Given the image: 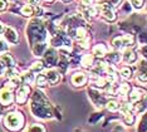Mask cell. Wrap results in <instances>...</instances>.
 I'll list each match as a JSON object with an SVG mask.
<instances>
[{"mask_svg": "<svg viewBox=\"0 0 147 132\" xmlns=\"http://www.w3.org/2000/svg\"><path fill=\"white\" fill-rule=\"evenodd\" d=\"M30 93V112L33 116L39 120H52L54 117L61 120V113H58L42 88H36Z\"/></svg>", "mask_w": 147, "mask_h": 132, "instance_id": "obj_1", "label": "cell"}, {"mask_svg": "<svg viewBox=\"0 0 147 132\" xmlns=\"http://www.w3.org/2000/svg\"><path fill=\"white\" fill-rule=\"evenodd\" d=\"M138 131H142V132L147 131V127H146V114L145 113H143L142 117H141V125L138 123Z\"/></svg>", "mask_w": 147, "mask_h": 132, "instance_id": "obj_31", "label": "cell"}, {"mask_svg": "<svg viewBox=\"0 0 147 132\" xmlns=\"http://www.w3.org/2000/svg\"><path fill=\"white\" fill-rule=\"evenodd\" d=\"M102 117H103V113H93L92 116H91V118L88 120V122L91 123V125H96Z\"/></svg>", "mask_w": 147, "mask_h": 132, "instance_id": "obj_30", "label": "cell"}, {"mask_svg": "<svg viewBox=\"0 0 147 132\" xmlns=\"http://www.w3.org/2000/svg\"><path fill=\"white\" fill-rule=\"evenodd\" d=\"M135 120H136V117H135V113L133 112L123 113V116H122V121L126 126H132V125L135 123Z\"/></svg>", "mask_w": 147, "mask_h": 132, "instance_id": "obj_23", "label": "cell"}, {"mask_svg": "<svg viewBox=\"0 0 147 132\" xmlns=\"http://www.w3.org/2000/svg\"><path fill=\"white\" fill-rule=\"evenodd\" d=\"M5 67H4V64H3L1 62H0V76H4V73H5Z\"/></svg>", "mask_w": 147, "mask_h": 132, "instance_id": "obj_37", "label": "cell"}, {"mask_svg": "<svg viewBox=\"0 0 147 132\" xmlns=\"http://www.w3.org/2000/svg\"><path fill=\"white\" fill-rule=\"evenodd\" d=\"M13 101H14L13 91L6 87H3L1 89H0V103H1L3 106H9V104L13 103Z\"/></svg>", "mask_w": 147, "mask_h": 132, "instance_id": "obj_13", "label": "cell"}, {"mask_svg": "<svg viewBox=\"0 0 147 132\" xmlns=\"http://www.w3.org/2000/svg\"><path fill=\"white\" fill-rule=\"evenodd\" d=\"M129 91H131V84H129V83L123 82L121 84H118V96L121 94L122 97H125V96L128 94Z\"/></svg>", "mask_w": 147, "mask_h": 132, "instance_id": "obj_26", "label": "cell"}, {"mask_svg": "<svg viewBox=\"0 0 147 132\" xmlns=\"http://www.w3.org/2000/svg\"><path fill=\"white\" fill-rule=\"evenodd\" d=\"M54 0H42V3H45V4H52Z\"/></svg>", "mask_w": 147, "mask_h": 132, "instance_id": "obj_40", "label": "cell"}, {"mask_svg": "<svg viewBox=\"0 0 147 132\" xmlns=\"http://www.w3.org/2000/svg\"><path fill=\"white\" fill-rule=\"evenodd\" d=\"M105 1L107 3V4H109L111 6H113V8H118L119 5H122V0H105Z\"/></svg>", "mask_w": 147, "mask_h": 132, "instance_id": "obj_34", "label": "cell"}, {"mask_svg": "<svg viewBox=\"0 0 147 132\" xmlns=\"http://www.w3.org/2000/svg\"><path fill=\"white\" fill-rule=\"evenodd\" d=\"M131 9H132V6H131L129 3H125V5L122 6V10H125L127 14H129V13H131Z\"/></svg>", "mask_w": 147, "mask_h": 132, "instance_id": "obj_35", "label": "cell"}, {"mask_svg": "<svg viewBox=\"0 0 147 132\" xmlns=\"http://www.w3.org/2000/svg\"><path fill=\"white\" fill-rule=\"evenodd\" d=\"M88 97L91 100V102L97 108H103L106 106V102L108 101L106 97V93H102L99 91V88H97L94 86H91L88 88Z\"/></svg>", "mask_w": 147, "mask_h": 132, "instance_id": "obj_5", "label": "cell"}, {"mask_svg": "<svg viewBox=\"0 0 147 132\" xmlns=\"http://www.w3.org/2000/svg\"><path fill=\"white\" fill-rule=\"evenodd\" d=\"M34 83H35V86L38 87V88H44V87H47V86H48V81H47L45 74H43L40 72L34 78Z\"/></svg>", "mask_w": 147, "mask_h": 132, "instance_id": "obj_21", "label": "cell"}, {"mask_svg": "<svg viewBox=\"0 0 147 132\" xmlns=\"http://www.w3.org/2000/svg\"><path fill=\"white\" fill-rule=\"evenodd\" d=\"M48 81V86H57L61 82V73L55 68H48V70L44 73Z\"/></svg>", "mask_w": 147, "mask_h": 132, "instance_id": "obj_12", "label": "cell"}, {"mask_svg": "<svg viewBox=\"0 0 147 132\" xmlns=\"http://www.w3.org/2000/svg\"><path fill=\"white\" fill-rule=\"evenodd\" d=\"M3 35H4L5 40L8 42L9 44H13V45H15V44L19 43V33L16 32L15 28H13V26H5L4 30H3Z\"/></svg>", "mask_w": 147, "mask_h": 132, "instance_id": "obj_10", "label": "cell"}, {"mask_svg": "<svg viewBox=\"0 0 147 132\" xmlns=\"http://www.w3.org/2000/svg\"><path fill=\"white\" fill-rule=\"evenodd\" d=\"M121 60L126 64H133L138 60V54H137L132 48H126L121 53Z\"/></svg>", "mask_w": 147, "mask_h": 132, "instance_id": "obj_11", "label": "cell"}, {"mask_svg": "<svg viewBox=\"0 0 147 132\" xmlns=\"http://www.w3.org/2000/svg\"><path fill=\"white\" fill-rule=\"evenodd\" d=\"M26 131H30V132H44L45 131V127L43 126V125L40 123H33L32 126H29L28 128H26Z\"/></svg>", "mask_w": 147, "mask_h": 132, "instance_id": "obj_28", "label": "cell"}, {"mask_svg": "<svg viewBox=\"0 0 147 132\" xmlns=\"http://www.w3.org/2000/svg\"><path fill=\"white\" fill-rule=\"evenodd\" d=\"M146 110V98L143 96L140 101L132 103V112L133 113H143Z\"/></svg>", "mask_w": 147, "mask_h": 132, "instance_id": "obj_19", "label": "cell"}, {"mask_svg": "<svg viewBox=\"0 0 147 132\" xmlns=\"http://www.w3.org/2000/svg\"><path fill=\"white\" fill-rule=\"evenodd\" d=\"M127 96H128V102L129 103H135L145 96V92H143V91H140V89H131Z\"/></svg>", "mask_w": 147, "mask_h": 132, "instance_id": "obj_20", "label": "cell"}, {"mask_svg": "<svg viewBox=\"0 0 147 132\" xmlns=\"http://www.w3.org/2000/svg\"><path fill=\"white\" fill-rule=\"evenodd\" d=\"M8 50H9V45L6 44V42L4 39L0 38V54L4 53V52H8Z\"/></svg>", "mask_w": 147, "mask_h": 132, "instance_id": "obj_33", "label": "cell"}, {"mask_svg": "<svg viewBox=\"0 0 147 132\" xmlns=\"http://www.w3.org/2000/svg\"><path fill=\"white\" fill-rule=\"evenodd\" d=\"M96 1H98V3H99V1H105V0H96Z\"/></svg>", "mask_w": 147, "mask_h": 132, "instance_id": "obj_43", "label": "cell"}, {"mask_svg": "<svg viewBox=\"0 0 147 132\" xmlns=\"http://www.w3.org/2000/svg\"><path fill=\"white\" fill-rule=\"evenodd\" d=\"M83 4H94L96 0H81Z\"/></svg>", "mask_w": 147, "mask_h": 132, "instance_id": "obj_38", "label": "cell"}, {"mask_svg": "<svg viewBox=\"0 0 147 132\" xmlns=\"http://www.w3.org/2000/svg\"><path fill=\"white\" fill-rule=\"evenodd\" d=\"M105 59L107 63L109 64H118L121 62V52L119 50H113V52H107L105 56Z\"/></svg>", "mask_w": 147, "mask_h": 132, "instance_id": "obj_17", "label": "cell"}, {"mask_svg": "<svg viewBox=\"0 0 147 132\" xmlns=\"http://www.w3.org/2000/svg\"><path fill=\"white\" fill-rule=\"evenodd\" d=\"M62 3H71V1H73V0H61Z\"/></svg>", "mask_w": 147, "mask_h": 132, "instance_id": "obj_41", "label": "cell"}, {"mask_svg": "<svg viewBox=\"0 0 147 132\" xmlns=\"http://www.w3.org/2000/svg\"><path fill=\"white\" fill-rule=\"evenodd\" d=\"M5 28V25L3 24V22H0V34H3V30H4Z\"/></svg>", "mask_w": 147, "mask_h": 132, "instance_id": "obj_39", "label": "cell"}, {"mask_svg": "<svg viewBox=\"0 0 147 132\" xmlns=\"http://www.w3.org/2000/svg\"><path fill=\"white\" fill-rule=\"evenodd\" d=\"M8 1H18V0H8Z\"/></svg>", "mask_w": 147, "mask_h": 132, "instance_id": "obj_42", "label": "cell"}, {"mask_svg": "<svg viewBox=\"0 0 147 132\" xmlns=\"http://www.w3.org/2000/svg\"><path fill=\"white\" fill-rule=\"evenodd\" d=\"M133 45H135V37L133 34H128V33L125 35L116 37L112 40V48L115 50H119V52H122L126 48H132Z\"/></svg>", "mask_w": 147, "mask_h": 132, "instance_id": "obj_4", "label": "cell"}, {"mask_svg": "<svg viewBox=\"0 0 147 132\" xmlns=\"http://www.w3.org/2000/svg\"><path fill=\"white\" fill-rule=\"evenodd\" d=\"M43 62L48 68H54L57 66V60H58V57H59V52L57 50V48L54 47H51V48H47L44 54H43Z\"/></svg>", "mask_w": 147, "mask_h": 132, "instance_id": "obj_8", "label": "cell"}, {"mask_svg": "<svg viewBox=\"0 0 147 132\" xmlns=\"http://www.w3.org/2000/svg\"><path fill=\"white\" fill-rule=\"evenodd\" d=\"M47 48H48V42H36L33 45H30L32 53L35 57H42Z\"/></svg>", "mask_w": 147, "mask_h": 132, "instance_id": "obj_15", "label": "cell"}, {"mask_svg": "<svg viewBox=\"0 0 147 132\" xmlns=\"http://www.w3.org/2000/svg\"><path fill=\"white\" fill-rule=\"evenodd\" d=\"M0 62L4 64L5 68H14V67H16V62H15L14 57L9 53V50L8 52H4V54L0 56Z\"/></svg>", "mask_w": 147, "mask_h": 132, "instance_id": "obj_16", "label": "cell"}, {"mask_svg": "<svg viewBox=\"0 0 147 132\" xmlns=\"http://www.w3.org/2000/svg\"><path fill=\"white\" fill-rule=\"evenodd\" d=\"M28 4H30L33 6H38L42 4V0H28Z\"/></svg>", "mask_w": 147, "mask_h": 132, "instance_id": "obj_36", "label": "cell"}, {"mask_svg": "<svg viewBox=\"0 0 147 132\" xmlns=\"http://www.w3.org/2000/svg\"><path fill=\"white\" fill-rule=\"evenodd\" d=\"M25 123V117L22 112H16V111H13V112H8L4 117V125L6 128L11 131H19L24 127Z\"/></svg>", "mask_w": 147, "mask_h": 132, "instance_id": "obj_3", "label": "cell"}, {"mask_svg": "<svg viewBox=\"0 0 147 132\" xmlns=\"http://www.w3.org/2000/svg\"><path fill=\"white\" fill-rule=\"evenodd\" d=\"M119 106H121V103H119L118 101H116V100H108L106 102L107 110L111 111V112H117V111L119 110Z\"/></svg>", "mask_w": 147, "mask_h": 132, "instance_id": "obj_24", "label": "cell"}, {"mask_svg": "<svg viewBox=\"0 0 147 132\" xmlns=\"http://www.w3.org/2000/svg\"><path fill=\"white\" fill-rule=\"evenodd\" d=\"M93 63H94V57H93L92 53L83 54L81 58H79V64H81V67H83V68H86V69L91 68L93 66Z\"/></svg>", "mask_w": 147, "mask_h": 132, "instance_id": "obj_18", "label": "cell"}, {"mask_svg": "<svg viewBox=\"0 0 147 132\" xmlns=\"http://www.w3.org/2000/svg\"><path fill=\"white\" fill-rule=\"evenodd\" d=\"M98 8H99V14L101 18L107 23H115L117 20V14L115 12V8L111 6L109 4H107L106 1H99L98 3Z\"/></svg>", "mask_w": 147, "mask_h": 132, "instance_id": "obj_6", "label": "cell"}, {"mask_svg": "<svg viewBox=\"0 0 147 132\" xmlns=\"http://www.w3.org/2000/svg\"><path fill=\"white\" fill-rule=\"evenodd\" d=\"M44 68H45V64L43 60H35V62L30 66V70L33 73H40L44 70Z\"/></svg>", "mask_w": 147, "mask_h": 132, "instance_id": "obj_22", "label": "cell"}, {"mask_svg": "<svg viewBox=\"0 0 147 132\" xmlns=\"http://www.w3.org/2000/svg\"><path fill=\"white\" fill-rule=\"evenodd\" d=\"M129 4L135 10H141L145 6V0H131Z\"/></svg>", "mask_w": 147, "mask_h": 132, "instance_id": "obj_29", "label": "cell"}, {"mask_svg": "<svg viewBox=\"0 0 147 132\" xmlns=\"http://www.w3.org/2000/svg\"><path fill=\"white\" fill-rule=\"evenodd\" d=\"M30 92H32L30 84L22 83L20 86L16 88V92H15V103L19 104V106H24V104L26 103V101L29 100V97H30Z\"/></svg>", "mask_w": 147, "mask_h": 132, "instance_id": "obj_7", "label": "cell"}, {"mask_svg": "<svg viewBox=\"0 0 147 132\" xmlns=\"http://www.w3.org/2000/svg\"><path fill=\"white\" fill-rule=\"evenodd\" d=\"M9 9V1L8 0H0V13H4Z\"/></svg>", "mask_w": 147, "mask_h": 132, "instance_id": "obj_32", "label": "cell"}, {"mask_svg": "<svg viewBox=\"0 0 147 132\" xmlns=\"http://www.w3.org/2000/svg\"><path fill=\"white\" fill-rule=\"evenodd\" d=\"M87 82H88V76L87 73L82 72V70H77L71 76V83L73 87L81 88L83 86H86Z\"/></svg>", "mask_w": 147, "mask_h": 132, "instance_id": "obj_9", "label": "cell"}, {"mask_svg": "<svg viewBox=\"0 0 147 132\" xmlns=\"http://www.w3.org/2000/svg\"><path fill=\"white\" fill-rule=\"evenodd\" d=\"M25 33L29 45H33L36 42H47L48 40V30L45 28L44 22L40 18H36V16L28 23Z\"/></svg>", "mask_w": 147, "mask_h": 132, "instance_id": "obj_2", "label": "cell"}, {"mask_svg": "<svg viewBox=\"0 0 147 132\" xmlns=\"http://www.w3.org/2000/svg\"><path fill=\"white\" fill-rule=\"evenodd\" d=\"M22 76V81H23V83H26V84H32V83H34V74H33L32 70H29V72H25V73H23L20 74Z\"/></svg>", "mask_w": 147, "mask_h": 132, "instance_id": "obj_27", "label": "cell"}, {"mask_svg": "<svg viewBox=\"0 0 147 132\" xmlns=\"http://www.w3.org/2000/svg\"><path fill=\"white\" fill-rule=\"evenodd\" d=\"M108 52V47L106 45L105 43H98L96 44L94 47L92 48V54L94 58H98V59H103L105 56Z\"/></svg>", "mask_w": 147, "mask_h": 132, "instance_id": "obj_14", "label": "cell"}, {"mask_svg": "<svg viewBox=\"0 0 147 132\" xmlns=\"http://www.w3.org/2000/svg\"><path fill=\"white\" fill-rule=\"evenodd\" d=\"M119 74H121L122 78H125V79H131L132 76H133V69H132L129 66L122 67L121 70H119Z\"/></svg>", "mask_w": 147, "mask_h": 132, "instance_id": "obj_25", "label": "cell"}]
</instances>
